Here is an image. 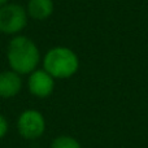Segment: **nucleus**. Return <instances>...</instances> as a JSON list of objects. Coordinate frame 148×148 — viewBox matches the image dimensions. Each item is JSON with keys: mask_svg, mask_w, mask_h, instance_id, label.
I'll list each match as a JSON object with an SVG mask.
<instances>
[{"mask_svg": "<svg viewBox=\"0 0 148 148\" xmlns=\"http://www.w3.org/2000/svg\"><path fill=\"white\" fill-rule=\"evenodd\" d=\"M23 87L22 75L8 69L0 72V99H13Z\"/></svg>", "mask_w": 148, "mask_h": 148, "instance_id": "423d86ee", "label": "nucleus"}, {"mask_svg": "<svg viewBox=\"0 0 148 148\" xmlns=\"http://www.w3.org/2000/svg\"><path fill=\"white\" fill-rule=\"evenodd\" d=\"M8 3H9V0H0V7H3V5L8 4Z\"/></svg>", "mask_w": 148, "mask_h": 148, "instance_id": "9d476101", "label": "nucleus"}, {"mask_svg": "<svg viewBox=\"0 0 148 148\" xmlns=\"http://www.w3.org/2000/svg\"><path fill=\"white\" fill-rule=\"evenodd\" d=\"M7 61L9 69L20 75H29L38 69L42 61L39 47L26 35H16L9 40L7 47Z\"/></svg>", "mask_w": 148, "mask_h": 148, "instance_id": "f257e3e1", "label": "nucleus"}, {"mask_svg": "<svg viewBox=\"0 0 148 148\" xmlns=\"http://www.w3.org/2000/svg\"><path fill=\"white\" fill-rule=\"evenodd\" d=\"M0 34H1V31H0Z\"/></svg>", "mask_w": 148, "mask_h": 148, "instance_id": "9b49d317", "label": "nucleus"}, {"mask_svg": "<svg viewBox=\"0 0 148 148\" xmlns=\"http://www.w3.org/2000/svg\"><path fill=\"white\" fill-rule=\"evenodd\" d=\"M29 16L26 8L17 3H8L0 7V31L5 35H20L27 26Z\"/></svg>", "mask_w": 148, "mask_h": 148, "instance_id": "20e7f679", "label": "nucleus"}, {"mask_svg": "<svg viewBox=\"0 0 148 148\" xmlns=\"http://www.w3.org/2000/svg\"><path fill=\"white\" fill-rule=\"evenodd\" d=\"M49 148H82V146L77 138L66 135V134H61L51 142Z\"/></svg>", "mask_w": 148, "mask_h": 148, "instance_id": "6e6552de", "label": "nucleus"}, {"mask_svg": "<svg viewBox=\"0 0 148 148\" xmlns=\"http://www.w3.org/2000/svg\"><path fill=\"white\" fill-rule=\"evenodd\" d=\"M9 131V122L8 118L3 113H0V139H3Z\"/></svg>", "mask_w": 148, "mask_h": 148, "instance_id": "1a4fd4ad", "label": "nucleus"}, {"mask_svg": "<svg viewBox=\"0 0 148 148\" xmlns=\"http://www.w3.org/2000/svg\"><path fill=\"white\" fill-rule=\"evenodd\" d=\"M55 10L53 0H29L26 12L29 18L35 21H44L52 16Z\"/></svg>", "mask_w": 148, "mask_h": 148, "instance_id": "0eeeda50", "label": "nucleus"}, {"mask_svg": "<svg viewBox=\"0 0 148 148\" xmlns=\"http://www.w3.org/2000/svg\"><path fill=\"white\" fill-rule=\"evenodd\" d=\"M43 69L55 79H69L79 70V57L72 48L56 46L49 48L42 59Z\"/></svg>", "mask_w": 148, "mask_h": 148, "instance_id": "f03ea898", "label": "nucleus"}, {"mask_svg": "<svg viewBox=\"0 0 148 148\" xmlns=\"http://www.w3.org/2000/svg\"><path fill=\"white\" fill-rule=\"evenodd\" d=\"M16 129L22 139L38 140L46 133L47 122L40 110L29 108L18 114L16 121Z\"/></svg>", "mask_w": 148, "mask_h": 148, "instance_id": "7ed1b4c3", "label": "nucleus"}, {"mask_svg": "<svg viewBox=\"0 0 148 148\" xmlns=\"http://www.w3.org/2000/svg\"><path fill=\"white\" fill-rule=\"evenodd\" d=\"M26 86H27V91L30 95L38 99H46V97L51 96L55 91V86H56V79L48 74L46 70L36 69L33 73L27 75V81H26Z\"/></svg>", "mask_w": 148, "mask_h": 148, "instance_id": "39448f33", "label": "nucleus"}]
</instances>
